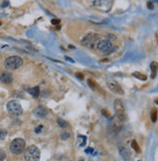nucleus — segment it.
I'll use <instances>...</instances> for the list:
<instances>
[{"label": "nucleus", "mask_w": 158, "mask_h": 161, "mask_svg": "<svg viewBox=\"0 0 158 161\" xmlns=\"http://www.w3.org/2000/svg\"><path fill=\"white\" fill-rule=\"evenodd\" d=\"M8 5V2L6 1V2H4V4H3V7H5V6H7Z\"/></svg>", "instance_id": "c85d7f7f"}, {"label": "nucleus", "mask_w": 158, "mask_h": 161, "mask_svg": "<svg viewBox=\"0 0 158 161\" xmlns=\"http://www.w3.org/2000/svg\"><path fill=\"white\" fill-rule=\"evenodd\" d=\"M88 84H89L90 87L93 88L94 90H95L96 87H97V84H96L95 81H94V80H92V79H89V80H88Z\"/></svg>", "instance_id": "aec40b11"}, {"label": "nucleus", "mask_w": 158, "mask_h": 161, "mask_svg": "<svg viewBox=\"0 0 158 161\" xmlns=\"http://www.w3.org/2000/svg\"><path fill=\"white\" fill-rule=\"evenodd\" d=\"M151 120L153 122H156V120H157V111H156V110H154L151 113Z\"/></svg>", "instance_id": "6ab92c4d"}, {"label": "nucleus", "mask_w": 158, "mask_h": 161, "mask_svg": "<svg viewBox=\"0 0 158 161\" xmlns=\"http://www.w3.org/2000/svg\"><path fill=\"white\" fill-rule=\"evenodd\" d=\"M26 147V142L22 139H15L10 145V151L13 154H21L24 151Z\"/></svg>", "instance_id": "20e7f679"}, {"label": "nucleus", "mask_w": 158, "mask_h": 161, "mask_svg": "<svg viewBox=\"0 0 158 161\" xmlns=\"http://www.w3.org/2000/svg\"><path fill=\"white\" fill-rule=\"evenodd\" d=\"M112 4H113V0H95L93 3L95 8L103 11V12H109V11H110Z\"/></svg>", "instance_id": "423d86ee"}, {"label": "nucleus", "mask_w": 158, "mask_h": 161, "mask_svg": "<svg viewBox=\"0 0 158 161\" xmlns=\"http://www.w3.org/2000/svg\"><path fill=\"white\" fill-rule=\"evenodd\" d=\"M133 76L134 77H137L140 80H146V76L145 75H143L142 73H140V72H135L133 73Z\"/></svg>", "instance_id": "2eb2a0df"}, {"label": "nucleus", "mask_w": 158, "mask_h": 161, "mask_svg": "<svg viewBox=\"0 0 158 161\" xmlns=\"http://www.w3.org/2000/svg\"><path fill=\"white\" fill-rule=\"evenodd\" d=\"M7 136V131L6 130H3V129H0V141L4 140L5 138Z\"/></svg>", "instance_id": "f3484780"}, {"label": "nucleus", "mask_w": 158, "mask_h": 161, "mask_svg": "<svg viewBox=\"0 0 158 161\" xmlns=\"http://www.w3.org/2000/svg\"><path fill=\"white\" fill-rule=\"evenodd\" d=\"M108 86H109V88L111 91L115 92V93H118V94H120V95H122L124 93L122 88L119 86V84L116 83L115 81H108Z\"/></svg>", "instance_id": "1a4fd4ad"}, {"label": "nucleus", "mask_w": 158, "mask_h": 161, "mask_svg": "<svg viewBox=\"0 0 158 161\" xmlns=\"http://www.w3.org/2000/svg\"><path fill=\"white\" fill-rule=\"evenodd\" d=\"M106 39H108V40H109V41L110 42H112V40H115L116 39V37L113 35V34H109V35H108V37H106Z\"/></svg>", "instance_id": "b1692460"}, {"label": "nucleus", "mask_w": 158, "mask_h": 161, "mask_svg": "<svg viewBox=\"0 0 158 161\" xmlns=\"http://www.w3.org/2000/svg\"><path fill=\"white\" fill-rule=\"evenodd\" d=\"M22 65H24V61L19 56H11L9 58H7L4 62L5 67L10 70H18Z\"/></svg>", "instance_id": "f03ea898"}, {"label": "nucleus", "mask_w": 158, "mask_h": 161, "mask_svg": "<svg viewBox=\"0 0 158 161\" xmlns=\"http://www.w3.org/2000/svg\"><path fill=\"white\" fill-rule=\"evenodd\" d=\"M100 40H101V36L98 33H88L82 38L81 43L83 46H85L87 48L94 49L97 47V44Z\"/></svg>", "instance_id": "f257e3e1"}, {"label": "nucleus", "mask_w": 158, "mask_h": 161, "mask_svg": "<svg viewBox=\"0 0 158 161\" xmlns=\"http://www.w3.org/2000/svg\"><path fill=\"white\" fill-rule=\"evenodd\" d=\"M27 92H29V93H30L31 96L34 97V98H37V97H39V95H40V90H39L38 87L30 88V89L27 90Z\"/></svg>", "instance_id": "ddd939ff"}, {"label": "nucleus", "mask_w": 158, "mask_h": 161, "mask_svg": "<svg viewBox=\"0 0 158 161\" xmlns=\"http://www.w3.org/2000/svg\"><path fill=\"white\" fill-rule=\"evenodd\" d=\"M0 81L8 84L13 81V77L9 72H3V73H1V75H0Z\"/></svg>", "instance_id": "9d476101"}, {"label": "nucleus", "mask_w": 158, "mask_h": 161, "mask_svg": "<svg viewBox=\"0 0 158 161\" xmlns=\"http://www.w3.org/2000/svg\"><path fill=\"white\" fill-rule=\"evenodd\" d=\"M51 22H52V25H54V26H58V25H60L61 21H60V19H52Z\"/></svg>", "instance_id": "5701e85b"}, {"label": "nucleus", "mask_w": 158, "mask_h": 161, "mask_svg": "<svg viewBox=\"0 0 158 161\" xmlns=\"http://www.w3.org/2000/svg\"><path fill=\"white\" fill-rule=\"evenodd\" d=\"M61 161H70V160L67 158V157H63V158L61 159Z\"/></svg>", "instance_id": "bb28decb"}, {"label": "nucleus", "mask_w": 158, "mask_h": 161, "mask_svg": "<svg viewBox=\"0 0 158 161\" xmlns=\"http://www.w3.org/2000/svg\"><path fill=\"white\" fill-rule=\"evenodd\" d=\"M34 113H35V115H37L38 117H45L47 115V111L45 110L44 107H37L34 110Z\"/></svg>", "instance_id": "9b49d317"}, {"label": "nucleus", "mask_w": 158, "mask_h": 161, "mask_svg": "<svg viewBox=\"0 0 158 161\" xmlns=\"http://www.w3.org/2000/svg\"><path fill=\"white\" fill-rule=\"evenodd\" d=\"M58 124H59V126L61 128H66L67 127V123L65 121V120L61 119V118L58 119Z\"/></svg>", "instance_id": "dca6fc26"}, {"label": "nucleus", "mask_w": 158, "mask_h": 161, "mask_svg": "<svg viewBox=\"0 0 158 161\" xmlns=\"http://www.w3.org/2000/svg\"><path fill=\"white\" fill-rule=\"evenodd\" d=\"M148 8H149V9H153V7H154L153 5H152V3H151L150 1L148 3Z\"/></svg>", "instance_id": "a878e982"}, {"label": "nucleus", "mask_w": 158, "mask_h": 161, "mask_svg": "<svg viewBox=\"0 0 158 161\" xmlns=\"http://www.w3.org/2000/svg\"><path fill=\"white\" fill-rule=\"evenodd\" d=\"M69 137H70V134H69V133H66V132H65V133H63V134L61 135V140H67Z\"/></svg>", "instance_id": "4be33fe9"}, {"label": "nucleus", "mask_w": 158, "mask_h": 161, "mask_svg": "<svg viewBox=\"0 0 158 161\" xmlns=\"http://www.w3.org/2000/svg\"><path fill=\"white\" fill-rule=\"evenodd\" d=\"M93 151V148H87L86 149V152L87 153H90V152H92Z\"/></svg>", "instance_id": "cd10ccee"}, {"label": "nucleus", "mask_w": 158, "mask_h": 161, "mask_svg": "<svg viewBox=\"0 0 158 161\" xmlns=\"http://www.w3.org/2000/svg\"><path fill=\"white\" fill-rule=\"evenodd\" d=\"M151 70H152V75L151 77L152 78H154L155 75H156V71H157V62H151Z\"/></svg>", "instance_id": "4468645a"}, {"label": "nucleus", "mask_w": 158, "mask_h": 161, "mask_svg": "<svg viewBox=\"0 0 158 161\" xmlns=\"http://www.w3.org/2000/svg\"><path fill=\"white\" fill-rule=\"evenodd\" d=\"M132 147L137 152H140V147L138 146V143H137V142L136 141H133L132 142Z\"/></svg>", "instance_id": "a211bd4d"}, {"label": "nucleus", "mask_w": 158, "mask_h": 161, "mask_svg": "<svg viewBox=\"0 0 158 161\" xmlns=\"http://www.w3.org/2000/svg\"><path fill=\"white\" fill-rule=\"evenodd\" d=\"M42 129H43V126L42 125H39L38 127L35 129V133H40V132L42 131Z\"/></svg>", "instance_id": "393cba45"}, {"label": "nucleus", "mask_w": 158, "mask_h": 161, "mask_svg": "<svg viewBox=\"0 0 158 161\" xmlns=\"http://www.w3.org/2000/svg\"><path fill=\"white\" fill-rule=\"evenodd\" d=\"M6 158V153L3 149H0V161H4Z\"/></svg>", "instance_id": "412c9836"}, {"label": "nucleus", "mask_w": 158, "mask_h": 161, "mask_svg": "<svg viewBox=\"0 0 158 161\" xmlns=\"http://www.w3.org/2000/svg\"><path fill=\"white\" fill-rule=\"evenodd\" d=\"M114 110L116 112L117 117L119 118L121 121H124L126 119V113H125V108H124V105L121 100H115L114 101Z\"/></svg>", "instance_id": "0eeeda50"}, {"label": "nucleus", "mask_w": 158, "mask_h": 161, "mask_svg": "<svg viewBox=\"0 0 158 161\" xmlns=\"http://www.w3.org/2000/svg\"><path fill=\"white\" fill-rule=\"evenodd\" d=\"M97 48L103 54H109L113 51V44L108 39H101L97 44Z\"/></svg>", "instance_id": "39448f33"}, {"label": "nucleus", "mask_w": 158, "mask_h": 161, "mask_svg": "<svg viewBox=\"0 0 158 161\" xmlns=\"http://www.w3.org/2000/svg\"><path fill=\"white\" fill-rule=\"evenodd\" d=\"M120 153L122 155V157L125 159V160H128L130 157H131V154H130V151L127 147H121L120 148Z\"/></svg>", "instance_id": "f8f14e48"}, {"label": "nucleus", "mask_w": 158, "mask_h": 161, "mask_svg": "<svg viewBox=\"0 0 158 161\" xmlns=\"http://www.w3.org/2000/svg\"><path fill=\"white\" fill-rule=\"evenodd\" d=\"M77 76H78L79 78H81V79H82V78L84 77V76H82V75H80V74H77Z\"/></svg>", "instance_id": "c756f323"}, {"label": "nucleus", "mask_w": 158, "mask_h": 161, "mask_svg": "<svg viewBox=\"0 0 158 161\" xmlns=\"http://www.w3.org/2000/svg\"><path fill=\"white\" fill-rule=\"evenodd\" d=\"M24 157L26 161H39L40 151L35 146H30L26 149Z\"/></svg>", "instance_id": "7ed1b4c3"}, {"label": "nucleus", "mask_w": 158, "mask_h": 161, "mask_svg": "<svg viewBox=\"0 0 158 161\" xmlns=\"http://www.w3.org/2000/svg\"><path fill=\"white\" fill-rule=\"evenodd\" d=\"M0 26H1V22H0Z\"/></svg>", "instance_id": "7c9ffc66"}, {"label": "nucleus", "mask_w": 158, "mask_h": 161, "mask_svg": "<svg viewBox=\"0 0 158 161\" xmlns=\"http://www.w3.org/2000/svg\"><path fill=\"white\" fill-rule=\"evenodd\" d=\"M7 110L14 115H21L22 113V108L18 101H10L7 103Z\"/></svg>", "instance_id": "6e6552de"}]
</instances>
